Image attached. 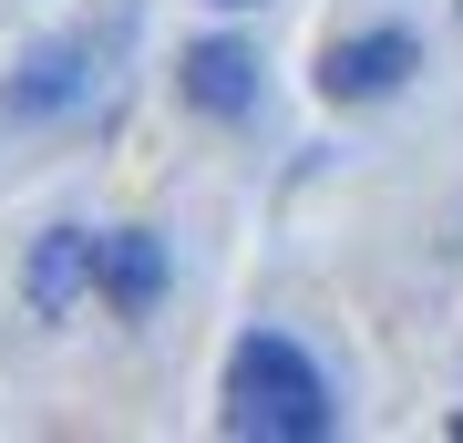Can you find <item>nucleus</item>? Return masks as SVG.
I'll list each match as a JSON object with an SVG mask.
<instances>
[{"instance_id": "nucleus-1", "label": "nucleus", "mask_w": 463, "mask_h": 443, "mask_svg": "<svg viewBox=\"0 0 463 443\" xmlns=\"http://www.w3.org/2000/svg\"><path fill=\"white\" fill-rule=\"evenodd\" d=\"M330 381H319V361L298 341H279V330H248L227 361V433L237 443H330Z\"/></svg>"}, {"instance_id": "nucleus-2", "label": "nucleus", "mask_w": 463, "mask_h": 443, "mask_svg": "<svg viewBox=\"0 0 463 443\" xmlns=\"http://www.w3.org/2000/svg\"><path fill=\"white\" fill-rule=\"evenodd\" d=\"M422 63V42L412 32H361V42H330L319 52V93L330 103H381V93H402Z\"/></svg>"}, {"instance_id": "nucleus-3", "label": "nucleus", "mask_w": 463, "mask_h": 443, "mask_svg": "<svg viewBox=\"0 0 463 443\" xmlns=\"http://www.w3.org/2000/svg\"><path fill=\"white\" fill-rule=\"evenodd\" d=\"M185 103L216 114V124H237L258 103V52L248 42H196V52H185Z\"/></svg>"}, {"instance_id": "nucleus-4", "label": "nucleus", "mask_w": 463, "mask_h": 443, "mask_svg": "<svg viewBox=\"0 0 463 443\" xmlns=\"http://www.w3.org/2000/svg\"><path fill=\"white\" fill-rule=\"evenodd\" d=\"M93 289L114 299L124 320H145L155 299H165V247H155V237H103L93 247Z\"/></svg>"}, {"instance_id": "nucleus-5", "label": "nucleus", "mask_w": 463, "mask_h": 443, "mask_svg": "<svg viewBox=\"0 0 463 443\" xmlns=\"http://www.w3.org/2000/svg\"><path fill=\"white\" fill-rule=\"evenodd\" d=\"M62 103H83V42H42L32 63L11 72V114H32V124H52Z\"/></svg>"}, {"instance_id": "nucleus-6", "label": "nucleus", "mask_w": 463, "mask_h": 443, "mask_svg": "<svg viewBox=\"0 0 463 443\" xmlns=\"http://www.w3.org/2000/svg\"><path fill=\"white\" fill-rule=\"evenodd\" d=\"M83 279H93V237H83V227H52V237L32 247V310L62 320L72 299H83Z\"/></svg>"}, {"instance_id": "nucleus-7", "label": "nucleus", "mask_w": 463, "mask_h": 443, "mask_svg": "<svg viewBox=\"0 0 463 443\" xmlns=\"http://www.w3.org/2000/svg\"><path fill=\"white\" fill-rule=\"evenodd\" d=\"M453 443H463V412H453Z\"/></svg>"}, {"instance_id": "nucleus-8", "label": "nucleus", "mask_w": 463, "mask_h": 443, "mask_svg": "<svg viewBox=\"0 0 463 443\" xmlns=\"http://www.w3.org/2000/svg\"><path fill=\"white\" fill-rule=\"evenodd\" d=\"M227 11H248V0H227Z\"/></svg>"}]
</instances>
